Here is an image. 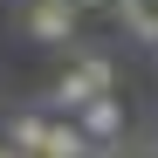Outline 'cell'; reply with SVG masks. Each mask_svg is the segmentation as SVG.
Here are the masks:
<instances>
[{
  "mask_svg": "<svg viewBox=\"0 0 158 158\" xmlns=\"http://www.w3.org/2000/svg\"><path fill=\"white\" fill-rule=\"evenodd\" d=\"M69 7H76V14H89V7H117V0H69Z\"/></svg>",
  "mask_w": 158,
  "mask_h": 158,
  "instance_id": "7",
  "label": "cell"
},
{
  "mask_svg": "<svg viewBox=\"0 0 158 158\" xmlns=\"http://www.w3.org/2000/svg\"><path fill=\"white\" fill-rule=\"evenodd\" d=\"M48 110H21L14 124H7V151H21V158H41V144H48Z\"/></svg>",
  "mask_w": 158,
  "mask_h": 158,
  "instance_id": "4",
  "label": "cell"
},
{
  "mask_svg": "<svg viewBox=\"0 0 158 158\" xmlns=\"http://www.w3.org/2000/svg\"><path fill=\"white\" fill-rule=\"evenodd\" d=\"M21 21H28V35L35 41H76V21H83V14H76L69 7V0H28V14H21Z\"/></svg>",
  "mask_w": 158,
  "mask_h": 158,
  "instance_id": "2",
  "label": "cell"
},
{
  "mask_svg": "<svg viewBox=\"0 0 158 158\" xmlns=\"http://www.w3.org/2000/svg\"><path fill=\"white\" fill-rule=\"evenodd\" d=\"M151 55H158V48H151Z\"/></svg>",
  "mask_w": 158,
  "mask_h": 158,
  "instance_id": "8",
  "label": "cell"
},
{
  "mask_svg": "<svg viewBox=\"0 0 158 158\" xmlns=\"http://www.w3.org/2000/svg\"><path fill=\"white\" fill-rule=\"evenodd\" d=\"M76 124H83L89 144H110L117 131H124V103H117V96H96V103H83V110H76Z\"/></svg>",
  "mask_w": 158,
  "mask_h": 158,
  "instance_id": "3",
  "label": "cell"
},
{
  "mask_svg": "<svg viewBox=\"0 0 158 158\" xmlns=\"http://www.w3.org/2000/svg\"><path fill=\"white\" fill-rule=\"evenodd\" d=\"M117 14H124V28L144 48H158V0H117Z\"/></svg>",
  "mask_w": 158,
  "mask_h": 158,
  "instance_id": "5",
  "label": "cell"
},
{
  "mask_svg": "<svg viewBox=\"0 0 158 158\" xmlns=\"http://www.w3.org/2000/svg\"><path fill=\"white\" fill-rule=\"evenodd\" d=\"M41 158H89V138H83V124H48V144H41Z\"/></svg>",
  "mask_w": 158,
  "mask_h": 158,
  "instance_id": "6",
  "label": "cell"
},
{
  "mask_svg": "<svg viewBox=\"0 0 158 158\" xmlns=\"http://www.w3.org/2000/svg\"><path fill=\"white\" fill-rule=\"evenodd\" d=\"M110 83H117V69L103 62V55H83L55 89H48V110H83V103H96V96H110Z\"/></svg>",
  "mask_w": 158,
  "mask_h": 158,
  "instance_id": "1",
  "label": "cell"
}]
</instances>
